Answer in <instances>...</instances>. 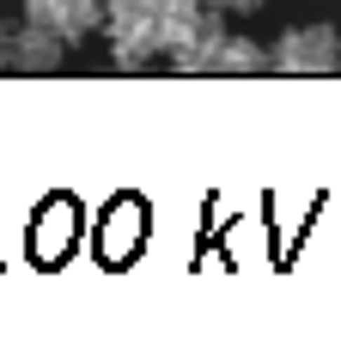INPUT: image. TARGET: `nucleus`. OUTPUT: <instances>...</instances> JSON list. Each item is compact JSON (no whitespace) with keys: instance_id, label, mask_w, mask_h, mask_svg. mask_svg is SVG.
I'll list each match as a JSON object with an SVG mask.
<instances>
[{"instance_id":"4","label":"nucleus","mask_w":341,"mask_h":359,"mask_svg":"<svg viewBox=\"0 0 341 359\" xmlns=\"http://www.w3.org/2000/svg\"><path fill=\"white\" fill-rule=\"evenodd\" d=\"M152 13H159V43H165V55H183L201 31L220 25V6H208V0H152Z\"/></svg>"},{"instance_id":"8","label":"nucleus","mask_w":341,"mask_h":359,"mask_svg":"<svg viewBox=\"0 0 341 359\" xmlns=\"http://www.w3.org/2000/svg\"><path fill=\"white\" fill-rule=\"evenodd\" d=\"M208 6H220V13H256L262 0H208Z\"/></svg>"},{"instance_id":"2","label":"nucleus","mask_w":341,"mask_h":359,"mask_svg":"<svg viewBox=\"0 0 341 359\" xmlns=\"http://www.w3.org/2000/svg\"><path fill=\"white\" fill-rule=\"evenodd\" d=\"M104 43L116 67H147L152 55H165L152 0H104Z\"/></svg>"},{"instance_id":"1","label":"nucleus","mask_w":341,"mask_h":359,"mask_svg":"<svg viewBox=\"0 0 341 359\" xmlns=\"http://www.w3.org/2000/svg\"><path fill=\"white\" fill-rule=\"evenodd\" d=\"M177 61V74H213V79H244V74H268L274 61H268L262 43H250V37H232L226 25H213V31H201V37L183 49V55H170Z\"/></svg>"},{"instance_id":"6","label":"nucleus","mask_w":341,"mask_h":359,"mask_svg":"<svg viewBox=\"0 0 341 359\" xmlns=\"http://www.w3.org/2000/svg\"><path fill=\"white\" fill-rule=\"evenodd\" d=\"M67 49H74L67 37H55L49 25H31V19H25L19 37H13V74H55Z\"/></svg>"},{"instance_id":"7","label":"nucleus","mask_w":341,"mask_h":359,"mask_svg":"<svg viewBox=\"0 0 341 359\" xmlns=\"http://www.w3.org/2000/svg\"><path fill=\"white\" fill-rule=\"evenodd\" d=\"M13 37H19V25H6V19H0V74L13 67Z\"/></svg>"},{"instance_id":"3","label":"nucleus","mask_w":341,"mask_h":359,"mask_svg":"<svg viewBox=\"0 0 341 359\" xmlns=\"http://www.w3.org/2000/svg\"><path fill=\"white\" fill-rule=\"evenodd\" d=\"M268 61H274V74L323 79V74L341 67V37H335V25H299V31H286V37L268 49Z\"/></svg>"},{"instance_id":"5","label":"nucleus","mask_w":341,"mask_h":359,"mask_svg":"<svg viewBox=\"0 0 341 359\" xmlns=\"http://www.w3.org/2000/svg\"><path fill=\"white\" fill-rule=\"evenodd\" d=\"M25 19L49 25L67 43H86L92 31H104V0H25Z\"/></svg>"}]
</instances>
